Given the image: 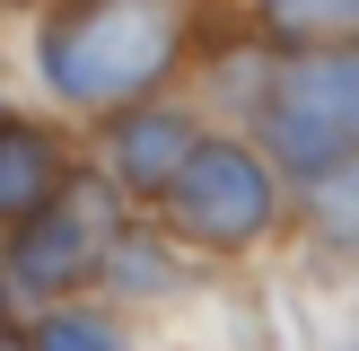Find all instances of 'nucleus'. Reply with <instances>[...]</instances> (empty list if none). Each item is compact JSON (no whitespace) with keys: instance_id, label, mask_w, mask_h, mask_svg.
<instances>
[{"instance_id":"obj_6","label":"nucleus","mask_w":359,"mask_h":351,"mask_svg":"<svg viewBox=\"0 0 359 351\" xmlns=\"http://www.w3.org/2000/svg\"><path fill=\"white\" fill-rule=\"evenodd\" d=\"M62 150H53V132H35V123L0 114V228L18 220V211H35L53 185H62Z\"/></svg>"},{"instance_id":"obj_4","label":"nucleus","mask_w":359,"mask_h":351,"mask_svg":"<svg viewBox=\"0 0 359 351\" xmlns=\"http://www.w3.org/2000/svg\"><path fill=\"white\" fill-rule=\"evenodd\" d=\"M114 228H123V185L114 176H62L35 211L9 220L0 272H9L18 298H62L79 281H97V255H105Z\"/></svg>"},{"instance_id":"obj_8","label":"nucleus","mask_w":359,"mask_h":351,"mask_svg":"<svg viewBox=\"0 0 359 351\" xmlns=\"http://www.w3.org/2000/svg\"><path fill=\"white\" fill-rule=\"evenodd\" d=\"M307 211H316V228H325L333 246H351V255H359V158L307 176Z\"/></svg>"},{"instance_id":"obj_9","label":"nucleus","mask_w":359,"mask_h":351,"mask_svg":"<svg viewBox=\"0 0 359 351\" xmlns=\"http://www.w3.org/2000/svg\"><path fill=\"white\" fill-rule=\"evenodd\" d=\"M263 18H272L280 35H298V44H333V35H359V0H263Z\"/></svg>"},{"instance_id":"obj_7","label":"nucleus","mask_w":359,"mask_h":351,"mask_svg":"<svg viewBox=\"0 0 359 351\" xmlns=\"http://www.w3.org/2000/svg\"><path fill=\"white\" fill-rule=\"evenodd\" d=\"M97 281L114 298H158V290H175V246L158 228H114L97 255Z\"/></svg>"},{"instance_id":"obj_10","label":"nucleus","mask_w":359,"mask_h":351,"mask_svg":"<svg viewBox=\"0 0 359 351\" xmlns=\"http://www.w3.org/2000/svg\"><path fill=\"white\" fill-rule=\"evenodd\" d=\"M35 351H123V333L105 325L97 307H53L35 325Z\"/></svg>"},{"instance_id":"obj_1","label":"nucleus","mask_w":359,"mask_h":351,"mask_svg":"<svg viewBox=\"0 0 359 351\" xmlns=\"http://www.w3.org/2000/svg\"><path fill=\"white\" fill-rule=\"evenodd\" d=\"M175 53H184V0H53L35 35L44 88L79 114L158 97Z\"/></svg>"},{"instance_id":"obj_5","label":"nucleus","mask_w":359,"mask_h":351,"mask_svg":"<svg viewBox=\"0 0 359 351\" xmlns=\"http://www.w3.org/2000/svg\"><path fill=\"white\" fill-rule=\"evenodd\" d=\"M193 140H202V123L184 114V105H114V132H105V176H114L132 202H158L167 193V176L193 158Z\"/></svg>"},{"instance_id":"obj_12","label":"nucleus","mask_w":359,"mask_h":351,"mask_svg":"<svg viewBox=\"0 0 359 351\" xmlns=\"http://www.w3.org/2000/svg\"><path fill=\"white\" fill-rule=\"evenodd\" d=\"M0 325H9V281H0Z\"/></svg>"},{"instance_id":"obj_11","label":"nucleus","mask_w":359,"mask_h":351,"mask_svg":"<svg viewBox=\"0 0 359 351\" xmlns=\"http://www.w3.org/2000/svg\"><path fill=\"white\" fill-rule=\"evenodd\" d=\"M0 351H35V333H18V325H0Z\"/></svg>"},{"instance_id":"obj_2","label":"nucleus","mask_w":359,"mask_h":351,"mask_svg":"<svg viewBox=\"0 0 359 351\" xmlns=\"http://www.w3.org/2000/svg\"><path fill=\"white\" fill-rule=\"evenodd\" d=\"M263 158L290 176H325L359 158V44H298L263 88Z\"/></svg>"},{"instance_id":"obj_13","label":"nucleus","mask_w":359,"mask_h":351,"mask_svg":"<svg viewBox=\"0 0 359 351\" xmlns=\"http://www.w3.org/2000/svg\"><path fill=\"white\" fill-rule=\"evenodd\" d=\"M9 9H35V0H9Z\"/></svg>"},{"instance_id":"obj_3","label":"nucleus","mask_w":359,"mask_h":351,"mask_svg":"<svg viewBox=\"0 0 359 351\" xmlns=\"http://www.w3.org/2000/svg\"><path fill=\"white\" fill-rule=\"evenodd\" d=\"M158 220H167V237H184V246L245 255V246H263L272 220H280V176H272L263 150L202 132L193 158L167 176V193H158Z\"/></svg>"}]
</instances>
